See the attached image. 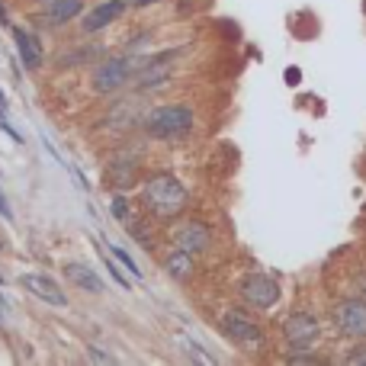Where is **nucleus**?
Listing matches in <instances>:
<instances>
[{
    "label": "nucleus",
    "instance_id": "obj_11",
    "mask_svg": "<svg viewBox=\"0 0 366 366\" xmlns=\"http://www.w3.org/2000/svg\"><path fill=\"white\" fill-rule=\"evenodd\" d=\"M13 39H16V55L23 61V68H29V71L42 68V45H39V39L32 32L19 29V26L13 29Z\"/></svg>",
    "mask_w": 366,
    "mask_h": 366
},
{
    "label": "nucleus",
    "instance_id": "obj_17",
    "mask_svg": "<svg viewBox=\"0 0 366 366\" xmlns=\"http://www.w3.org/2000/svg\"><path fill=\"white\" fill-rule=\"evenodd\" d=\"M113 215H116V222H122V225L129 222L132 209H129V199H126V196H113Z\"/></svg>",
    "mask_w": 366,
    "mask_h": 366
},
{
    "label": "nucleus",
    "instance_id": "obj_3",
    "mask_svg": "<svg viewBox=\"0 0 366 366\" xmlns=\"http://www.w3.org/2000/svg\"><path fill=\"white\" fill-rule=\"evenodd\" d=\"M135 71L139 68H135L132 58H109L94 71V90L97 94H116L119 87H126V81Z\"/></svg>",
    "mask_w": 366,
    "mask_h": 366
},
{
    "label": "nucleus",
    "instance_id": "obj_6",
    "mask_svg": "<svg viewBox=\"0 0 366 366\" xmlns=\"http://www.w3.org/2000/svg\"><path fill=\"white\" fill-rule=\"evenodd\" d=\"M335 325L344 337H366V299H347L335 309Z\"/></svg>",
    "mask_w": 366,
    "mask_h": 366
},
{
    "label": "nucleus",
    "instance_id": "obj_1",
    "mask_svg": "<svg viewBox=\"0 0 366 366\" xmlns=\"http://www.w3.org/2000/svg\"><path fill=\"white\" fill-rule=\"evenodd\" d=\"M142 199H145V206L152 209L158 219H174V215H180L183 209H187L189 196H187V187H183L177 177L158 174V177H152L145 183Z\"/></svg>",
    "mask_w": 366,
    "mask_h": 366
},
{
    "label": "nucleus",
    "instance_id": "obj_20",
    "mask_svg": "<svg viewBox=\"0 0 366 366\" xmlns=\"http://www.w3.org/2000/svg\"><path fill=\"white\" fill-rule=\"evenodd\" d=\"M347 363L350 366H366V344H360V347H357L354 354L347 357Z\"/></svg>",
    "mask_w": 366,
    "mask_h": 366
},
{
    "label": "nucleus",
    "instance_id": "obj_22",
    "mask_svg": "<svg viewBox=\"0 0 366 366\" xmlns=\"http://www.w3.org/2000/svg\"><path fill=\"white\" fill-rule=\"evenodd\" d=\"M132 6H148V4H154V0H129Z\"/></svg>",
    "mask_w": 366,
    "mask_h": 366
},
{
    "label": "nucleus",
    "instance_id": "obj_18",
    "mask_svg": "<svg viewBox=\"0 0 366 366\" xmlns=\"http://www.w3.org/2000/svg\"><path fill=\"white\" fill-rule=\"evenodd\" d=\"M177 344H180V347H187V354H189V357H193V360H202V363H209V357H206V354H202V350H199V347H196V344H193V341H187V337H180V341H177Z\"/></svg>",
    "mask_w": 366,
    "mask_h": 366
},
{
    "label": "nucleus",
    "instance_id": "obj_21",
    "mask_svg": "<svg viewBox=\"0 0 366 366\" xmlns=\"http://www.w3.org/2000/svg\"><path fill=\"white\" fill-rule=\"evenodd\" d=\"M0 219H6V222H10V219H13V209H10V202H6L4 189H0Z\"/></svg>",
    "mask_w": 366,
    "mask_h": 366
},
{
    "label": "nucleus",
    "instance_id": "obj_25",
    "mask_svg": "<svg viewBox=\"0 0 366 366\" xmlns=\"http://www.w3.org/2000/svg\"><path fill=\"white\" fill-rule=\"evenodd\" d=\"M39 4H42V0H39ZM49 4H51V0H49Z\"/></svg>",
    "mask_w": 366,
    "mask_h": 366
},
{
    "label": "nucleus",
    "instance_id": "obj_4",
    "mask_svg": "<svg viewBox=\"0 0 366 366\" xmlns=\"http://www.w3.org/2000/svg\"><path fill=\"white\" fill-rule=\"evenodd\" d=\"M222 331H225V335L232 337L234 344H244V347H257V344L264 341V331H260V325L254 322L247 312H241V309L225 312V318H222Z\"/></svg>",
    "mask_w": 366,
    "mask_h": 366
},
{
    "label": "nucleus",
    "instance_id": "obj_12",
    "mask_svg": "<svg viewBox=\"0 0 366 366\" xmlns=\"http://www.w3.org/2000/svg\"><path fill=\"white\" fill-rule=\"evenodd\" d=\"M196 254H189V251H183V247H174L171 254L164 257V270L171 273L174 280H189L196 273Z\"/></svg>",
    "mask_w": 366,
    "mask_h": 366
},
{
    "label": "nucleus",
    "instance_id": "obj_9",
    "mask_svg": "<svg viewBox=\"0 0 366 366\" xmlns=\"http://www.w3.org/2000/svg\"><path fill=\"white\" fill-rule=\"evenodd\" d=\"M174 244L189 254H202L212 244V234H209V228L202 222H183L177 232H174Z\"/></svg>",
    "mask_w": 366,
    "mask_h": 366
},
{
    "label": "nucleus",
    "instance_id": "obj_8",
    "mask_svg": "<svg viewBox=\"0 0 366 366\" xmlns=\"http://www.w3.org/2000/svg\"><path fill=\"white\" fill-rule=\"evenodd\" d=\"M283 331H286V341L292 344V347H309L312 341L318 337V318L315 315H309V312H292L290 318H286V325H283Z\"/></svg>",
    "mask_w": 366,
    "mask_h": 366
},
{
    "label": "nucleus",
    "instance_id": "obj_19",
    "mask_svg": "<svg viewBox=\"0 0 366 366\" xmlns=\"http://www.w3.org/2000/svg\"><path fill=\"white\" fill-rule=\"evenodd\" d=\"M107 267H109V273H113V280H116V283L122 286V290H129V286H132V283H129V280H126V273H122L119 267L113 264V260H107Z\"/></svg>",
    "mask_w": 366,
    "mask_h": 366
},
{
    "label": "nucleus",
    "instance_id": "obj_15",
    "mask_svg": "<svg viewBox=\"0 0 366 366\" xmlns=\"http://www.w3.org/2000/svg\"><path fill=\"white\" fill-rule=\"evenodd\" d=\"M135 177H139V174H135V164H132V161H126V164H122V161H119V164H113V167H109L107 183H109V187H113V189H129V187H132V183H135Z\"/></svg>",
    "mask_w": 366,
    "mask_h": 366
},
{
    "label": "nucleus",
    "instance_id": "obj_14",
    "mask_svg": "<svg viewBox=\"0 0 366 366\" xmlns=\"http://www.w3.org/2000/svg\"><path fill=\"white\" fill-rule=\"evenodd\" d=\"M64 273H68V280H71L74 286H81V290H87V292H103V277L90 270L87 264H68V267H64Z\"/></svg>",
    "mask_w": 366,
    "mask_h": 366
},
{
    "label": "nucleus",
    "instance_id": "obj_24",
    "mask_svg": "<svg viewBox=\"0 0 366 366\" xmlns=\"http://www.w3.org/2000/svg\"><path fill=\"white\" fill-rule=\"evenodd\" d=\"M0 23H6V13H4V6H0Z\"/></svg>",
    "mask_w": 366,
    "mask_h": 366
},
{
    "label": "nucleus",
    "instance_id": "obj_5",
    "mask_svg": "<svg viewBox=\"0 0 366 366\" xmlns=\"http://www.w3.org/2000/svg\"><path fill=\"white\" fill-rule=\"evenodd\" d=\"M241 299H244L247 305H254V309H273L280 299V286L273 277H267V273H251V277L241 283Z\"/></svg>",
    "mask_w": 366,
    "mask_h": 366
},
{
    "label": "nucleus",
    "instance_id": "obj_10",
    "mask_svg": "<svg viewBox=\"0 0 366 366\" xmlns=\"http://www.w3.org/2000/svg\"><path fill=\"white\" fill-rule=\"evenodd\" d=\"M126 0H107V4L94 6V10L84 16V32H100L107 29L109 23H116L119 16H126Z\"/></svg>",
    "mask_w": 366,
    "mask_h": 366
},
{
    "label": "nucleus",
    "instance_id": "obj_2",
    "mask_svg": "<svg viewBox=\"0 0 366 366\" xmlns=\"http://www.w3.org/2000/svg\"><path fill=\"white\" fill-rule=\"evenodd\" d=\"M145 129L154 139H183V135L193 129V109L180 107V103H171V107H158L145 116Z\"/></svg>",
    "mask_w": 366,
    "mask_h": 366
},
{
    "label": "nucleus",
    "instance_id": "obj_16",
    "mask_svg": "<svg viewBox=\"0 0 366 366\" xmlns=\"http://www.w3.org/2000/svg\"><path fill=\"white\" fill-rule=\"evenodd\" d=\"M107 247H109V254H113V257L119 260V264L126 267L129 273H132V277H142V273H139V264H135V260L129 257V251H126V247H119V244H109V241H107Z\"/></svg>",
    "mask_w": 366,
    "mask_h": 366
},
{
    "label": "nucleus",
    "instance_id": "obj_13",
    "mask_svg": "<svg viewBox=\"0 0 366 366\" xmlns=\"http://www.w3.org/2000/svg\"><path fill=\"white\" fill-rule=\"evenodd\" d=\"M81 10H84L81 0H51V4L45 6L42 19H45L49 26H64L68 19H74Z\"/></svg>",
    "mask_w": 366,
    "mask_h": 366
},
{
    "label": "nucleus",
    "instance_id": "obj_7",
    "mask_svg": "<svg viewBox=\"0 0 366 366\" xmlns=\"http://www.w3.org/2000/svg\"><path fill=\"white\" fill-rule=\"evenodd\" d=\"M19 286H23L26 292H32V296L45 299L49 305H58V309H64V305H68L64 290L49 277V273H23V277H19Z\"/></svg>",
    "mask_w": 366,
    "mask_h": 366
},
{
    "label": "nucleus",
    "instance_id": "obj_23",
    "mask_svg": "<svg viewBox=\"0 0 366 366\" xmlns=\"http://www.w3.org/2000/svg\"><path fill=\"white\" fill-rule=\"evenodd\" d=\"M0 116H6V100H4V94H0Z\"/></svg>",
    "mask_w": 366,
    "mask_h": 366
}]
</instances>
